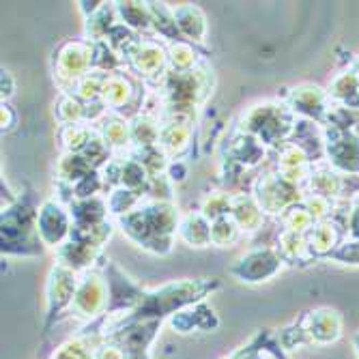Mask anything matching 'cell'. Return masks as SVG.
I'll list each match as a JSON object with an SVG mask.
<instances>
[{"mask_svg":"<svg viewBox=\"0 0 359 359\" xmlns=\"http://www.w3.org/2000/svg\"><path fill=\"white\" fill-rule=\"evenodd\" d=\"M219 282L215 278H185L179 282H170L159 288H144L142 302L134 312L121 318L125 323H140V320H159L166 323L177 312L205 302L213 290H219Z\"/></svg>","mask_w":359,"mask_h":359,"instance_id":"obj_1","label":"cell"},{"mask_svg":"<svg viewBox=\"0 0 359 359\" xmlns=\"http://www.w3.org/2000/svg\"><path fill=\"white\" fill-rule=\"evenodd\" d=\"M179 222L177 209L164 201H155L118 217L121 231L134 243L155 254H168L172 250V235Z\"/></svg>","mask_w":359,"mask_h":359,"instance_id":"obj_2","label":"cell"},{"mask_svg":"<svg viewBox=\"0 0 359 359\" xmlns=\"http://www.w3.org/2000/svg\"><path fill=\"white\" fill-rule=\"evenodd\" d=\"M39 207L35 191L28 187L26 194L18 196L13 205L3 207L0 233H3V254L15 256H41L43 241L39 237L37 215Z\"/></svg>","mask_w":359,"mask_h":359,"instance_id":"obj_3","label":"cell"},{"mask_svg":"<svg viewBox=\"0 0 359 359\" xmlns=\"http://www.w3.org/2000/svg\"><path fill=\"white\" fill-rule=\"evenodd\" d=\"M80 278L76 271L62 267V265H54L50 269L48 276V284H46V314H43V334H50V330L54 325L67 314V310L74 304L76 290H78Z\"/></svg>","mask_w":359,"mask_h":359,"instance_id":"obj_4","label":"cell"},{"mask_svg":"<svg viewBox=\"0 0 359 359\" xmlns=\"http://www.w3.org/2000/svg\"><path fill=\"white\" fill-rule=\"evenodd\" d=\"M108 302H110V290H108L106 276L97 273V271H86L80 278L74 304L65 316H74V318L93 323L97 318L106 316Z\"/></svg>","mask_w":359,"mask_h":359,"instance_id":"obj_5","label":"cell"},{"mask_svg":"<svg viewBox=\"0 0 359 359\" xmlns=\"http://www.w3.org/2000/svg\"><path fill=\"white\" fill-rule=\"evenodd\" d=\"M104 276H106L108 290H110L106 318H121V316H127L129 312H134L138 308V304L142 302L144 286H140L138 282H134L132 278H129L114 263V260H108V263H106V273Z\"/></svg>","mask_w":359,"mask_h":359,"instance_id":"obj_6","label":"cell"},{"mask_svg":"<svg viewBox=\"0 0 359 359\" xmlns=\"http://www.w3.org/2000/svg\"><path fill=\"white\" fill-rule=\"evenodd\" d=\"M284 267V258L273 248H254L243 254L237 263L228 269L233 278L243 284H263L276 278Z\"/></svg>","mask_w":359,"mask_h":359,"instance_id":"obj_7","label":"cell"},{"mask_svg":"<svg viewBox=\"0 0 359 359\" xmlns=\"http://www.w3.org/2000/svg\"><path fill=\"white\" fill-rule=\"evenodd\" d=\"M37 228H39V237H41L43 245L58 250L72 237L74 219H72V213L65 209L58 201L50 198V201H43L39 207Z\"/></svg>","mask_w":359,"mask_h":359,"instance_id":"obj_8","label":"cell"},{"mask_svg":"<svg viewBox=\"0 0 359 359\" xmlns=\"http://www.w3.org/2000/svg\"><path fill=\"white\" fill-rule=\"evenodd\" d=\"M297 320L306 334L308 344H332L342 334V318L332 308H316L304 312Z\"/></svg>","mask_w":359,"mask_h":359,"instance_id":"obj_9","label":"cell"},{"mask_svg":"<svg viewBox=\"0 0 359 359\" xmlns=\"http://www.w3.org/2000/svg\"><path fill=\"white\" fill-rule=\"evenodd\" d=\"M95 65V43L90 41H69L56 54L58 78H67L69 82L84 80L88 69Z\"/></svg>","mask_w":359,"mask_h":359,"instance_id":"obj_10","label":"cell"},{"mask_svg":"<svg viewBox=\"0 0 359 359\" xmlns=\"http://www.w3.org/2000/svg\"><path fill=\"white\" fill-rule=\"evenodd\" d=\"M102 325H104L102 318L88 323L84 330H80V334H76L69 340H65L54 351L52 359H93L95 348L104 342V327Z\"/></svg>","mask_w":359,"mask_h":359,"instance_id":"obj_11","label":"cell"},{"mask_svg":"<svg viewBox=\"0 0 359 359\" xmlns=\"http://www.w3.org/2000/svg\"><path fill=\"white\" fill-rule=\"evenodd\" d=\"M168 325L177 332V334H194V332H215L219 327V318L215 314L213 308H209L205 302L189 306L181 312H177L175 316L168 318Z\"/></svg>","mask_w":359,"mask_h":359,"instance_id":"obj_12","label":"cell"},{"mask_svg":"<svg viewBox=\"0 0 359 359\" xmlns=\"http://www.w3.org/2000/svg\"><path fill=\"white\" fill-rule=\"evenodd\" d=\"M102 254V248H93V245H84V243H78V241H67L62 243L58 250H56V256H58V265L67 267L76 273L80 271H88L93 267V263Z\"/></svg>","mask_w":359,"mask_h":359,"instance_id":"obj_13","label":"cell"},{"mask_svg":"<svg viewBox=\"0 0 359 359\" xmlns=\"http://www.w3.org/2000/svg\"><path fill=\"white\" fill-rule=\"evenodd\" d=\"M177 233L189 248H207L211 245V219L203 211H191L181 217Z\"/></svg>","mask_w":359,"mask_h":359,"instance_id":"obj_14","label":"cell"},{"mask_svg":"<svg viewBox=\"0 0 359 359\" xmlns=\"http://www.w3.org/2000/svg\"><path fill=\"white\" fill-rule=\"evenodd\" d=\"M172 15H175V22L181 30V35L185 41H196L201 43L205 41V35H207V18L205 13L194 7V5H181L177 9H172Z\"/></svg>","mask_w":359,"mask_h":359,"instance_id":"obj_15","label":"cell"},{"mask_svg":"<svg viewBox=\"0 0 359 359\" xmlns=\"http://www.w3.org/2000/svg\"><path fill=\"white\" fill-rule=\"evenodd\" d=\"M132 60L134 69L142 76H157L161 69H164V62H166V54L157 43L153 41H140L138 50L129 56Z\"/></svg>","mask_w":359,"mask_h":359,"instance_id":"obj_16","label":"cell"},{"mask_svg":"<svg viewBox=\"0 0 359 359\" xmlns=\"http://www.w3.org/2000/svg\"><path fill=\"white\" fill-rule=\"evenodd\" d=\"M231 215L235 217V222L239 224L241 231H258L260 224H263V219H265L260 205L252 198H245V196H237V198H233Z\"/></svg>","mask_w":359,"mask_h":359,"instance_id":"obj_17","label":"cell"},{"mask_svg":"<svg viewBox=\"0 0 359 359\" xmlns=\"http://www.w3.org/2000/svg\"><path fill=\"white\" fill-rule=\"evenodd\" d=\"M189 138H191V127L189 123H168L164 129L159 132V142H161V151L164 153H185L189 147Z\"/></svg>","mask_w":359,"mask_h":359,"instance_id":"obj_18","label":"cell"},{"mask_svg":"<svg viewBox=\"0 0 359 359\" xmlns=\"http://www.w3.org/2000/svg\"><path fill=\"white\" fill-rule=\"evenodd\" d=\"M330 155L336 166L344 170H359V140L351 134H342L340 140L330 144Z\"/></svg>","mask_w":359,"mask_h":359,"instance_id":"obj_19","label":"cell"},{"mask_svg":"<svg viewBox=\"0 0 359 359\" xmlns=\"http://www.w3.org/2000/svg\"><path fill=\"white\" fill-rule=\"evenodd\" d=\"M292 110H299L310 118L320 121L325 106H323V93L318 86H302L292 90Z\"/></svg>","mask_w":359,"mask_h":359,"instance_id":"obj_20","label":"cell"},{"mask_svg":"<svg viewBox=\"0 0 359 359\" xmlns=\"http://www.w3.org/2000/svg\"><path fill=\"white\" fill-rule=\"evenodd\" d=\"M102 97L106 106L121 108L129 102V97H132V82L125 76H106Z\"/></svg>","mask_w":359,"mask_h":359,"instance_id":"obj_21","label":"cell"},{"mask_svg":"<svg viewBox=\"0 0 359 359\" xmlns=\"http://www.w3.org/2000/svg\"><path fill=\"white\" fill-rule=\"evenodd\" d=\"M239 235L241 228L233 215H224L211 222V243H215L217 248H228L239 239Z\"/></svg>","mask_w":359,"mask_h":359,"instance_id":"obj_22","label":"cell"},{"mask_svg":"<svg viewBox=\"0 0 359 359\" xmlns=\"http://www.w3.org/2000/svg\"><path fill=\"white\" fill-rule=\"evenodd\" d=\"M116 11L123 18V24L129 28H149L151 22V11L142 3H116Z\"/></svg>","mask_w":359,"mask_h":359,"instance_id":"obj_23","label":"cell"},{"mask_svg":"<svg viewBox=\"0 0 359 359\" xmlns=\"http://www.w3.org/2000/svg\"><path fill=\"white\" fill-rule=\"evenodd\" d=\"M102 134L108 147H123L127 144V140H132V127H127V123L123 121H106Z\"/></svg>","mask_w":359,"mask_h":359,"instance_id":"obj_24","label":"cell"},{"mask_svg":"<svg viewBox=\"0 0 359 359\" xmlns=\"http://www.w3.org/2000/svg\"><path fill=\"white\" fill-rule=\"evenodd\" d=\"M136 191L134 189H114L112 194H110V201H108V209H110V213L112 215H127V213H132L134 209V205H136Z\"/></svg>","mask_w":359,"mask_h":359,"instance_id":"obj_25","label":"cell"},{"mask_svg":"<svg viewBox=\"0 0 359 359\" xmlns=\"http://www.w3.org/2000/svg\"><path fill=\"white\" fill-rule=\"evenodd\" d=\"M330 256L342 260L344 265H359V241H355V243H344L340 250L330 252Z\"/></svg>","mask_w":359,"mask_h":359,"instance_id":"obj_26","label":"cell"},{"mask_svg":"<svg viewBox=\"0 0 359 359\" xmlns=\"http://www.w3.org/2000/svg\"><path fill=\"white\" fill-rule=\"evenodd\" d=\"M93 359H125V353L118 344L104 340L100 346L95 348V357Z\"/></svg>","mask_w":359,"mask_h":359,"instance_id":"obj_27","label":"cell"},{"mask_svg":"<svg viewBox=\"0 0 359 359\" xmlns=\"http://www.w3.org/2000/svg\"><path fill=\"white\" fill-rule=\"evenodd\" d=\"M15 118H18V114L13 112V108L3 102V132H11L15 127Z\"/></svg>","mask_w":359,"mask_h":359,"instance_id":"obj_28","label":"cell"},{"mask_svg":"<svg viewBox=\"0 0 359 359\" xmlns=\"http://www.w3.org/2000/svg\"><path fill=\"white\" fill-rule=\"evenodd\" d=\"M3 100H9V97L13 95V90H15V82H13V78H11V74L9 72H5L3 69Z\"/></svg>","mask_w":359,"mask_h":359,"instance_id":"obj_29","label":"cell"},{"mask_svg":"<svg viewBox=\"0 0 359 359\" xmlns=\"http://www.w3.org/2000/svg\"><path fill=\"white\" fill-rule=\"evenodd\" d=\"M353 344H355V348H357V355H359V332L353 336Z\"/></svg>","mask_w":359,"mask_h":359,"instance_id":"obj_30","label":"cell"}]
</instances>
